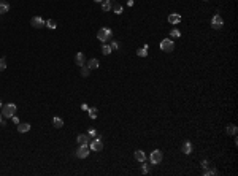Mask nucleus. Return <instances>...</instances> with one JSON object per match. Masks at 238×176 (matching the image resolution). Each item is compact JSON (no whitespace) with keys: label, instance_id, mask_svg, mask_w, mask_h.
Listing matches in <instances>:
<instances>
[{"label":"nucleus","instance_id":"f257e3e1","mask_svg":"<svg viewBox=\"0 0 238 176\" xmlns=\"http://www.w3.org/2000/svg\"><path fill=\"white\" fill-rule=\"evenodd\" d=\"M97 38H99L102 43H105L107 40L113 38V30H111L110 27H102V29L97 32Z\"/></svg>","mask_w":238,"mask_h":176},{"label":"nucleus","instance_id":"f03ea898","mask_svg":"<svg viewBox=\"0 0 238 176\" xmlns=\"http://www.w3.org/2000/svg\"><path fill=\"white\" fill-rule=\"evenodd\" d=\"M16 111H18V108H16L15 103H8V105H3V107H2L3 117H13L16 114Z\"/></svg>","mask_w":238,"mask_h":176},{"label":"nucleus","instance_id":"7ed1b4c3","mask_svg":"<svg viewBox=\"0 0 238 176\" xmlns=\"http://www.w3.org/2000/svg\"><path fill=\"white\" fill-rule=\"evenodd\" d=\"M164 159V154L160 149H154L151 152V156H149V160H151V165H156V164H160Z\"/></svg>","mask_w":238,"mask_h":176},{"label":"nucleus","instance_id":"20e7f679","mask_svg":"<svg viewBox=\"0 0 238 176\" xmlns=\"http://www.w3.org/2000/svg\"><path fill=\"white\" fill-rule=\"evenodd\" d=\"M160 49L165 52H172L173 49H175V43H173V40L170 38H164L162 41H160Z\"/></svg>","mask_w":238,"mask_h":176},{"label":"nucleus","instance_id":"39448f33","mask_svg":"<svg viewBox=\"0 0 238 176\" xmlns=\"http://www.w3.org/2000/svg\"><path fill=\"white\" fill-rule=\"evenodd\" d=\"M89 151H90L89 144H80V147L76 149V157H78V159H86L89 156Z\"/></svg>","mask_w":238,"mask_h":176},{"label":"nucleus","instance_id":"423d86ee","mask_svg":"<svg viewBox=\"0 0 238 176\" xmlns=\"http://www.w3.org/2000/svg\"><path fill=\"white\" fill-rule=\"evenodd\" d=\"M89 147H90V151H102V147H103V141H102V138L95 137L94 140H90Z\"/></svg>","mask_w":238,"mask_h":176},{"label":"nucleus","instance_id":"0eeeda50","mask_svg":"<svg viewBox=\"0 0 238 176\" xmlns=\"http://www.w3.org/2000/svg\"><path fill=\"white\" fill-rule=\"evenodd\" d=\"M30 24H32V27H35V29H41V27L46 25V21L43 18H40V16H33Z\"/></svg>","mask_w":238,"mask_h":176},{"label":"nucleus","instance_id":"6e6552de","mask_svg":"<svg viewBox=\"0 0 238 176\" xmlns=\"http://www.w3.org/2000/svg\"><path fill=\"white\" fill-rule=\"evenodd\" d=\"M224 25V21H222V18L216 13V15L213 16V19H211V27L213 29H221V27Z\"/></svg>","mask_w":238,"mask_h":176},{"label":"nucleus","instance_id":"1a4fd4ad","mask_svg":"<svg viewBox=\"0 0 238 176\" xmlns=\"http://www.w3.org/2000/svg\"><path fill=\"white\" fill-rule=\"evenodd\" d=\"M75 62H76V65L78 67H83V65H86V56L84 52H78L75 56Z\"/></svg>","mask_w":238,"mask_h":176},{"label":"nucleus","instance_id":"9d476101","mask_svg":"<svg viewBox=\"0 0 238 176\" xmlns=\"http://www.w3.org/2000/svg\"><path fill=\"white\" fill-rule=\"evenodd\" d=\"M76 141H78V144H89V135L87 133H81L76 138Z\"/></svg>","mask_w":238,"mask_h":176},{"label":"nucleus","instance_id":"9b49d317","mask_svg":"<svg viewBox=\"0 0 238 176\" xmlns=\"http://www.w3.org/2000/svg\"><path fill=\"white\" fill-rule=\"evenodd\" d=\"M29 130H30V124L29 122H19L18 124V132L25 133V132H29Z\"/></svg>","mask_w":238,"mask_h":176},{"label":"nucleus","instance_id":"f8f14e48","mask_svg":"<svg viewBox=\"0 0 238 176\" xmlns=\"http://www.w3.org/2000/svg\"><path fill=\"white\" fill-rule=\"evenodd\" d=\"M168 22L170 24H179L181 22V16L178 15V13H172V15L168 16Z\"/></svg>","mask_w":238,"mask_h":176},{"label":"nucleus","instance_id":"ddd939ff","mask_svg":"<svg viewBox=\"0 0 238 176\" xmlns=\"http://www.w3.org/2000/svg\"><path fill=\"white\" fill-rule=\"evenodd\" d=\"M8 11H10V3L5 2V0H0V15H5Z\"/></svg>","mask_w":238,"mask_h":176},{"label":"nucleus","instance_id":"4468645a","mask_svg":"<svg viewBox=\"0 0 238 176\" xmlns=\"http://www.w3.org/2000/svg\"><path fill=\"white\" fill-rule=\"evenodd\" d=\"M181 151H183L184 154H191V152H192V144H191V141H184L183 146H181Z\"/></svg>","mask_w":238,"mask_h":176},{"label":"nucleus","instance_id":"2eb2a0df","mask_svg":"<svg viewBox=\"0 0 238 176\" xmlns=\"http://www.w3.org/2000/svg\"><path fill=\"white\" fill-rule=\"evenodd\" d=\"M86 65H87L90 70H95V68H99L100 62H99V59H90L89 62H86Z\"/></svg>","mask_w":238,"mask_h":176},{"label":"nucleus","instance_id":"dca6fc26","mask_svg":"<svg viewBox=\"0 0 238 176\" xmlns=\"http://www.w3.org/2000/svg\"><path fill=\"white\" fill-rule=\"evenodd\" d=\"M134 156H135V159H137L138 162H144V160H146V154H144L141 149L135 151V152H134Z\"/></svg>","mask_w":238,"mask_h":176},{"label":"nucleus","instance_id":"f3484780","mask_svg":"<svg viewBox=\"0 0 238 176\" xmlns=\"http://www.w3.org/2000/svg\"><path fill=\"white\" fill-rule=\"evenodd\" d=\"M137 56H140V57H146V56H148V45H144L141 49H138Z\"/></svg>","mask_w":238,"mask_h":176},{"label":"nucleus","instance_id":"a211bd4d","mask_svg":"<svg viewBox=\"0 0 238 176\" xmlns=\"http://www.w3.org/2000/svg\"><path fill=\"white\" fill-rule=\"evenodd\" d=\"M111 10H113L116 15H121V13L124 11V8H122V5H119V3H114V5H111Z\"/></svg>","mask_w":238,"mask_h":176},{"label":"nucleus","instance_id":"6ab92c4d","mask_svg":"<svg viewBox=\"0 0 238 176\" xmlns=\"http://www.w3.org/2000/svg\"><path fill=\"white\" fill-rule=\"evenodd\" d=\"M53 124H54V127H56V129L64 127V121H62L60 117H54V119H53Z\"/></svg>","mask_w":238,"mask_h":176},{"label":"nucleus","instance_id":"aec40b11","mask_svg":"<svg viewBox=\"0 0 238 176\" xmlns=\"http://www.w3.org/2000/svg\"><path fill=\"white\" fill-rule=\"evenodd\" d=\"M226 130H227L229 135H236V125L235 124H229Z\"/></svg>","mask_w":238,"mask_h":176},{"label":"nucleus","instance_id":"412c9836","mask_svg":"<svg viewBox=\"0 0 238 176\" xmlns=\"http://www.w3.org/2000/svg\"><path fill=\"white\" fill-rule=\"evenodd\" d=\"M46 27H48V29H51V30H54L56 27H57V22H56L54 19H48L46 21Z\"/></svg>","mask_w":238,"mask_h":176},{"label":"nucleus","instance_id":"4be33fe9","mask_svg":"<svg viewBox=\"0 0 238 176\" xmlns=\"http://www.w3.org/2000/svg\"><path fill=\"white\" fill-rule=\"evenodd\" d=\"M102 10L103 11H110L111 10V2H110V0H103V2H102Z\"/></svg>","mask_w":238,"mask_h":176},{"label":"nucleus","instance_id":"5701e85b","mask_svg":"<svg viewBox=\"0 0 238 176\" xmlns=\"http://www.w3.org/2000/svg\"><path fill=\"white\" fill-rule=\"evenodd\" d=\"M111 51H113V49H111V46H110V45H103V46H102V54H103V56L111 54Z\"/></svg>","mask_w":238,"mask_h":176},{"label":"nucleus","instance_id":"b1692460","mask_svg":"<svg viewBox=\"0 0 238 176\" xmlns=\"http://www.w3.org/2000/svg\"><path fill=\"white\" fill-rule=\"evenodd\" d=\"M89 72H90V68L87 65H83L81 67V76H84V78H86V76H89Z\"/></svg>","mask_w":238,"mask_h":176},{"label":"nucleus","instance_id":"393cba45","mask_svg":"<svg viewBox=\"0 0 238 176\" xmlns=\"http://www.w3.org/2000/svg\"><path fill=\"white\" fill-rule=\"evenodd\" d=\"M87 113H89V117H90V119H95V117H97V113H99V111H97V108H89Z\"/></svg>","mask_w":238,"mask_h":176},{"label":"nucleus","instance_id":"a878e982","mask_svg":"<svg viewBox=\"0 0 238 176\" xmlns=\"http://www.w3.org/2000/svg\"><path fill=\"white\" fill-rule=\"evenodd\" d=\"M170 35H172L173 38H179V37H181V32H179L178 29H173V30L170 32Z\"/></svg>","mask_w":238,"mask_h":176},{"label":"nucleus","instance_id":"bb28decb","mask_svg":"<svg viewBox=\"0 0 238 176\" xmlns=\"http://www.w3.org/2000/svg\"><path fill=\"white\" fill-rule=\"evenodd\" d=\"M5 68H6V60L2 57V59H0V72H3Z\"/></svg>","mask_w":238,"mask_h":176},{"label":"nucleus","instance_id":"cd10ccee","mask_svg":"<svg viewBox=\"0 0 238 176\" xmlns=\"http://www.w3.org/2000/svg\"><path fill=\"white\" fill-rule=\"evenodd\" d=\"M203 174H205V176H209V174H218V170H203Z\"/></svg>","mask_w":238,"mask_h":176},{"label":"nucleus","instance_id":"c85d7f7f","mask_svg":"<svg viewBox=\"0 0 238 176\" xmlns=\"http://www.w3.org/2000/svg\"><path fill=\"white\" fill-rule=\"evenodd\" d=\"M87 135H89V138H90V137H97V130H95V129H90V130L87 132Z\"/></svg>","mask_w":238,"mask_h":176},{"label":"nucleus","instance_id":"c756f323","mask_svg":"<svg viewBox=\"0 0 238 176\" xmlns=\"http://www.w3.org/2000/svg\"><path fill=\"white\" fill-rule=\"evenodd\" d=\"M110 46H111V49H113V51H116V49L119 48V43H117V41H113V43H111Z\"/></svg>","mask_w":238,"mask_h":176},{"label":"nucleus","instance_id":"7c9ffc66","mask_svg":"<svg viewBox=\"0 0 238 176\" xmlns=\"http://www.w3.org/2000/svg\"><path fill=\"white\" fill-rule=\"evenodd\" d=\"M141 164H143V162H141ZM148 171H149V167L146 165V164H143V173L146 174V173H148Z\"/></svg>","mask_w":238,"mask_h":176},{"label":"nucleus","instance_id":"2f4dec72","mask_svg":"<svg viewBox=\"0 0 238 176\" xmlns=\"http://www.w3.org/2000/svg\"><path fill=\"white\" fill-rule=\"evenodd\" d=\"M202 167L206 168V167H208V160H203V162H202Z\"/></svg>","mask_w":238,"mask_h":176},{"label":"nucleus","instance_id":"473e14b6","mask_svg":"<svg viewBox=\"0 0 238 176\" xmlns=\"http://www.w3.org/2000/svg\"><path fill=\"white\" fill-rule=\"evenodd\" d=\"M13 122H15V124H19V119H18L16 116H13Z\"/></svg>","mask_w":238,"mask_h":176},{"label":"nucleus","instance_id":"72a5a7b5","mask_svg":"<svg viewBox=\"0 0 238 176\" xmlns=\"http://www.w3.org/2000/svg\"><path fill=\"white\" fill-rule=\"evenodd\" d=\"M94 2H97V3H102V2H103V0H94Z\"/></svg>","mask_w":238,"mask_h":176},{"label":"nucleus","instance_id":"f704fd0d","mask_svg":"<svg viewBox=\"0 0 238 176\" xmlns=\"http://www.w3.org/2000/svg\"><path fill=\"white\" fill-rule=\"evenodd\" d=\"M2 121H3V114H0V122H2Z\"/></svg>","mask_w":238,"mask_h":176},{"label":"nucleus","instance_id":"c9c22d12","mask_svg":"<svg viewBox=\"0 0 238 176\" xmlns=\"http://www.w3.org/2000/svg\"><path fill=\"white\" fill-rule=\"evenodd\" d=\"M2 107H3V105H2V100H0V108H2Z\"/></svg>","mask_w":238,"mask_h":176},{"label":"nucleus","instance_id":"e433bc0d","mask_svg":"<svg viewBox=\"0 0 238 176\" xmlns=\"http://www.w3.org/2000/svg\"><path fill=\"white\" fill-rule=\"evenodd\" d=\"M110 2H113V0H110Z\"/></svg>","mask_w":238,"mask_h":176},{"label":"nucleus","instance_id":"4c0bfd02","mask_svg":"<svg viewBox=\"0 0 238 176\" xmlns=\"http://www.w3.org/2000/svg\"><path fill=\"white\" fill-rule=\"evenodd\" d=\"M205 2H208V0H205Z\"/></svg>","mask_w":238,"mask_h":176}]
</instances>
